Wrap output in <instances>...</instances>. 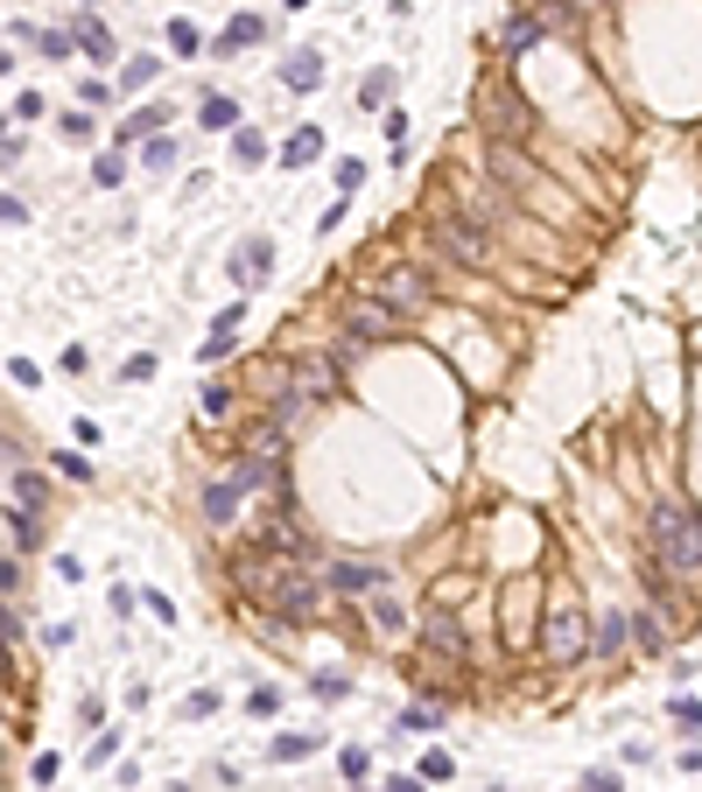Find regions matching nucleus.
<instances>
[{
    "label": "nucleus",
    "mask_w": 702,
    "mask_h": 792,
    "mask_svg": "<svg viewBox=\"0 0 702 792\" xmlns=\"http://www.w3.org/2000/svg\"><path fill=\"white\" fill-rule=\"evenodd\" d=\"M8 540H14V554L43 540V527H35V506H8Z\"/></svg>",
    "instance_id": "obj_12"
},
{
    "label": "nucleus",
    "mask_w": 702,
    "mask_h": 792,
    "mask_svg": "<svg viewBox=\"0 0 702 792\" xmlns=\"http://www.w3.org/2000/svg\"><path fill=\"white\" fill-rule=\"evenodd\" d=\"M316 154H324V133H316V127H302L295 141L281 148V162H289V169H302V162H316Z\"/></svg>",
    "instance_id": "obj_16"
},
{
    "label": "nucleus",
    "mask_w": 702,
    "mask_h": 792,
    "mask_svg": "<svg viewBox=\"0 0 702 792\" xmlns=\"http://www.w3.org/2000/svg\"><path fill=\"white\" fill-rule=\"evenodd\" d=\"M316 604H324V589H316V575H289V583H281V596H274V610L281 617H316Z\"/></svg>",
    "instance_id": "obj_8"
},
{
    "label": "nucleus",
    "mask_w": 702,
    "mask_h": 792,
    "mask_svg": "<svg viewBox=\"0 0 702 792\" xmlns=\"http://www.w3.org/2000/svg\"><path fill=\"white\" fill-rule=\"evenodd\" d=\"M246 43H260V22L253 14H233V29L218 35V50H246Z\"/></svg>",
    "instance_id": "obj_20"
},
{
    "label": "nucleus",
    "mask_w": 702,
    "mask_h": 792,
    "mask_svg": "<svg viewBox=\"0 0 702 792\" xmlns=\"http://www.w3.org/2000/svg\"><path fill=\"white\" fill-rule=\"evenodd\" d=\"M169 50H176V56H197V29H190V22H169Z\"/></svg>",
    "instance_id": "obj_25"
},
{
    "label": "nucleus",
    "mask_w": 702,
    "mask_h": 792,
    "mask_svg": "<svg viewBox=\"0 0 702 792\" xmlns=\"http://www.w3.org/2000/svg\"><path fill=\"white\" fill-rule=\"evenodd\" d=\"M625 625H633V639L647 645V652L668 645V617H660V610H639V617H625Z\"/></svg>",
    "instance_id": "obj_13"
},
{
    "label": "nucleus",
    "mask_w": 702,
    "mask_h": 792,
    "mask_svg": "<svg viewBox=\"0 0 702 792\" xmlns=\"http://www.w3.org/2000/svg\"><path fill=\"white\" fill-rule=\"evenodd\" d=\"M478 120H485L492 141H514V133H527V106H520L506 85H485V91H478Z\"/></svg>",
    "instance_id": "obj_4"
},
{
    "label": "nucleus",
    "mask_w": 702,
    "mask_h": 792,
    "mask_svg": "<svg viewBox=\"0 0 702 792\" xmlns=\"http://www.w3.org/2000/svg\"><path fill=\"white\" fill-rule=\"evenodd\" d=\"M155 70H162L155 56H134V64L120 70V85H127V91H141V85H155Z\"/></svg>",
    "instance_id": "obj_21"
},
{
    "label": "nucleus",
    "mask_w": 702,
    "mask_h": 792,
    "mask_svg": "<svg viewBox=\"0 0 702 792\" xmlns=\"http://www.w3.org/2000/svg\"><path fill=\"white\" fill-rule=\"evenodd\" d=\"M281 77H289L295 91H316V85H324V56L302 50V56H289V70H281Z\"/></svg>",
    "instance_id": "obj_14"
},
{
    "label": "nucleus",
    "mask_w": 702,
    "mask_h": 792,
    "mask_svg": "<svg viewBox=\"0 0 702 792\" xmlns=\"http://www.w3.org/2000/svg\"><path fill=\"white\" fill-rule=\"evenodd\" d=\"M289 393L295 400H331L337 393V358H302L295 379H289Z\"/></svg>",
    "instance_id": "obj_6"
},
{
    "label": "nucleus",
    "mask_w": 702,
    "mask_h": 792,
    "mask_svg": "<svg viewBox=\"0 0 702 792\" xmlns=\"http://www.w3.org/2000/svg\"><path fill=\"white\" fill-rule=\"evenodd\" d=\"M239 477H225V485H212V491H204V527H233V519H239Z\"/></svg>",
    "instance_id": "obj_11"
},
{
    "label": "nucleus",
    "mask_w": 702,
    "mask_h": 792,
    "mask_svg": "<svg viewBox=\"0 0 702 792\" xmlns=\"http://www.w3.org/2000/svg\"><path fill=\"white\" fill-rule=\"evenodd\" d=\"M197 127L233 133V127H239V106H233V99H204V106H197Z\"/></svg>",
    "instance_id": "obj_15"
},
{
    "label": "nucleus",
    "mask_w": 702,
    "mask_h": 792,
    "mask_svg": "<svg viewBox=\"0 0 702 792\" xmlns=\"http://www.w3.org/2000/svg\"><path fill=\"white\" fill-rule=\"evenodd\" d=\"M583 792H618V779H612V771H591V779H583Z\"/></svg>",
    "instance_id": "obj_33"
},
{
    "label": "nucleus",
    "mask_w": 702,
    "mask_h": 792,
    "mask_svg": "<svg viewBox=\"0 0 702 792\" xmlns=\"http://www.w3.org/2000/svg\"><path fill=\"white\" fill-rule=\"evenodd\" d=\"M618 645H625V625H618V617H604V625H597V645H591V652L604 660V652H618Z\"/></svg>",
    "instance_id": "obj_23"
},
{
    "label": "nucleus",
    "mask_w": 702,
    "mask_h": 792,
    "mask_svg": "<svg viewBox=\"0 0 702 792\" xmlns=\"http://www.w3.org/2000/svg\"><path fill=\"white\" fill-rule=\"evenodd\" d=\"M358 183H366V162H337V189H345V197H352Z\"/></svg>",
    "instance_id": "obj_30"
},
{
    "label": "nucleus",
    "mask_w": 702,
    "mask_h": 792,
    "mask_svg": "<svg viewBox=\"0 0 702 792\" xmlns=\"http://www.w3.org/2000/svg\"><path fill=\"white\" fill-rule=\"evenodd\" d=\"M435 239H443V253H450V260H464V267H492V239H485V231H471V225H443Z\"/></svg>",
    "instance_id": "obj_7"
},
{
    "label": "nucleus",
    "mask_w": 702,
    "mask_h": 792,
    "mask_svg": "<svg viewBox=\"0 0 702 792\" xmlns=\"http://www.w3.org/2000/svg\"><path fill=\"white\" fill-rule=\"evenodd\" d=\"M562 8H569V14H576V8H583V14H591V8H612V0H562Z\"/></svg>",
    "instance_id": "obj_34"
},
{
    "label": "nucleus",
    "mask_w": 702,
    "mask_h": 792,
    "mask_svg": "<svg viewBox=\"0 0 702 792\" xmlns=\"http://www.w3.org/2000/svg\"><path fill=\"white\" fill-rule=\"evenodd\" d=\"M169 162H176V148H169V141H162V133H155V141H148V148H141V169H169Z\"/></svg>",
    "instance_id": "obj_26"
},
{
    "label": "nucleus",
    "mask_w": 702,
    "mask_h": 792,
    "mask_svg": "<svg viewBox=\"0 0 702 792\" xmlns=\"http://www.w3.org/2000/svg\"><path fill=\"white\" fill-rule=\"evenodd\" d=\"M310 750H316V737H281V744H274V758H281V764H295V758H310Z\"/></svg>",
    "instance_id": "obj_27"
},
{
    "label": "nucleus",
    "mask_w": 702,
    "mask_h": 792,
    "mask_svg": "<svg viewBox=\"0 0 702 792\" xmlns=\"http://www.w3.org/2000/svg\"><path fill=\"white\" fill-rule=\"evenodd\" d=\"M78 50L91 56V64H106V56H112V35H106V22H78Z\"/></svg>",
    "instance_id": "obj_18"
},
{
    "label": "nucleus",
    "mask_w": 702,
    "mask_h": 792,
    "mask_svg": "<svg viewBox=\"0 0 702 792\" xmlns=\"http://www.w3.org/2000/svg\"><path fill=\"white\" fill-rule=\"evenodd\" d=\"M541 35H548V14H514V22H506V43H514V50L541 43Z\"/></svg>",
    "instance_id": "obj_17"
},
{
    "label": "nucleus",
    "mask_w": 702,
    "mask_h": 792,
    "mask_svg": "<svg viewBox=\"0 0 702 792\" xmlns=\"http://www.w3.org/2000/svg\"><path fill=\"white\" fill-rule=\"evenodd\" d=\"M233 267H239V274H253V281H260V274L274 267V246H268V239H253V246H246V253H239Z\"/></svg>",
    "instance_id": "obj_19"
},
{
    "label": "nucleus",
    "mask_w": 702,
    "mask_h": 792,
    "mask_svg": "<svg viewBox=\"0 0 702 792\" xmlns=\"http://www.w3.org/2000/svg\"><path fill=\"white\" fill-rule=\"evenodd\" d=\"M387 583V568H372V562H331V589H345V596H366Z\"/></svg>",
    "instance_id": "obj_10"
},
{
    "label": "nucleus",
    "mask_w": 702,
    "mask_h": 792,
    "mask_svg": "<svg viewBox=\"0 0 702 792\" xmlns=\"http://www.w3.org/2000/svg\"><path fill=\"white\" fill-rule=\"evenodd\" d=\"M91 176H99V189H112V183H120V176H127V169H120V154H106V162H99V169H91Z\"/></svg>",
    "instance_id": "obj_32"
},
{
    "label": "nucleus",
    "mask_w": 702,
    "mask_h": 792,
    "mask_svg": "<svg viewBox=\"0 0 702 792\" xmlns=\"http://www.w3.org/2000/svg\"><path fill=\"white\" fill-rule=\"evenodd\" d=\"M393 330H401V316H393L379 295H366V302L345 308V337H393Z\"/></svg>",
    "instance_id": "obj_5"
},
{
    "label": "nucleus",
    "mask_w": 702,
    "mask_h": 792,
    "mask_svg": "<svg viewBox=\"0 0 702 792\" xmlns=\"http://www.w3.org/2000/svg\"><path fill=\"white\" fill-rule=\"evenodd\" d=\"M674 723H689V729L702 723V702H695V694H674Z\"/></svg>",
    "instance_id": "obj_31"
},
{
    "label": "nucleus",
    "mask_w": 702,
    "mask_h": 792,
    "mask_svg": "<svg viewBox=\"0 0 702 792\" xmlns=\"http://www.w3.org/2000/svg\"><path fill=\"white\" fill-rule=\"evenodd\" d=\"M162 120H169V112H162V106H141V112H134V120H127L120 133H127V141H141V133H155Z\"/></svg>",
    "instance_id": "obj_22"
},
{
    "label": "nucleus",
    "mask_w": 702,
    "mask_h": 792,
    "mask_svg": "<svg viewBox=\"0 0 702 792\" xmlns=\"http://www.w3.org/2000/svg\"><path fill=\"white\" fill-rule=\"evenodd\" d=\"M204 365H218V358H233V330H212V344H204V351H197Z\"/></svg>",
    "instance_id": "obj_28"
},
{
    "label": "nucleus",
    "mask_w": 702,
    "mask_h": 792,
    "mask_svg": "<svg viewBox=\"0 0 702 792\" xmlns=\"http://www.w3.org/2000/svg\"><path fill=\"white\" fill-rule=\"evenodd\" d=\"M366 295H379L393 316H414V308H429V274H422V267H387Z\"/></svg>",
    "instance_id": "obj_3"
},
{
    "label": "nucleus",
    "mask_w": 702,
    "mask_h": 792,
    "mask_svg": "<svg viewBox=\"0 0 702 792\" xmlns=\"http://www.w3.org/2000/svg\"><path fill=\"white\" fill-rule=\"evenodd\" d=\"M647 540H654V554H660L668 575H702V512L654 506L647 512Z\"/></svg>",
    "instance_id": "obj_1"
},
{
    "label": "nucleus",
    "mask_w": 702,
    "mask_h": 792,
    "mask_svg": "<svg viewBox=\"0 0 702 792\" xmlns=\"http://www.w3.org/2000/svg\"><path fill=\"white\" fill-rule=\"evenodd\" d=\"M591 645H597V631H591V617H583V610H548V625H541V652H548L555 666L583 660Z\"/></svg>",
    "instance_id": "obj_2"
},
{
    "label": "nucleus",
    "mask_w": 702,
    "mask_h": 792,
    "mask_svg": "<svg viewBox=\"0 0 702 792\" xmlns=\"http://www.w3.org/2000/svg\"><path fill=\"white\" fill-rule=\"evenodd\" d=\"M233 148H239V162H260V154H268V141H260L253 127H239V133H233Z\"/></svg>",
    "instance_id": "obj_24"
},
{
    "label": "nucleus",
    "mask_w": 702,
    "mask_h": 792,
    "mask_svg": "<svg viewBox=\"0 0 702 792\" xmlns=\"http://www.w3.org/2000/svg\"><path fill=\"white\" fill-rule=\"evenodd\" d=\"M422 645H429V652H443V660H464V652H471V639L457 631V617H443V610L422 617Z\"/></svg>",
    "instance_id": "obj_9"
},
{
    "label": "nucleus",
    "mask_w": 702,
    "mask_h": 792,
    "mask_svg": "<svg viewBox=\"0 0 702 792\" xmlns=\"http://www.w3.org/2000/svg\"><path fill=\"white\" fill-rule=\"evenodd\" d=\"M204 414H212V421L233 414V393H225V386H204Z\"/></svg>",
    "instance_id": "obj_29"
}]
</instances>
